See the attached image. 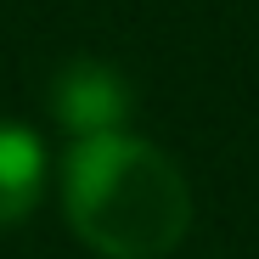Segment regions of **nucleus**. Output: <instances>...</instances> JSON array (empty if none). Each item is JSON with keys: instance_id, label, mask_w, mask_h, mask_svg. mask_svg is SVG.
<instances>
[{"instance_id": "3", "label": "nucleus", "mask_w": 259, "mask_h": 259, "mask_svg": "<svg viewBox=\"0 0 259 259\" xmlns=\"http://www.w3.org/2000/svg\"><path fill=\"white\" fill-rule=\"evenodd\" d=\"M46 192V141L28 124L0 118V231L28 220Z\"/></svg>"}, {"instance_id": "2", "label": "nucleus", "mask_w": 259, "mask_h": 259, "mask_svg": "<svg viewBox=\"0 0 259 259\" xmlns=\"http://www.w3.org/2000/svg\"><path fill=\"white\" fill-rule=\"evenodd\" d=\"M130 102H136L130 79L113 62H96V57H73L51 79V113H57L62 130H73L79 141L118 136L124 118H130Z\"/></svg>"}, {"instance_id": "1", "label": "nucleus", "mask_w": 259, "mask_h": 259, "mask_svg": "<svg viewBox=\"0 0 259 259\" xmlns=\"http://www.w3.org/2000/svg\"><path fill=\"white\" fill-rule=\"evenodd\" d=\"M62 208L73 237L102 259H163L192 231L181 163L130 130L73 141L62 163Z\"/></svg>"}]
</instances>
